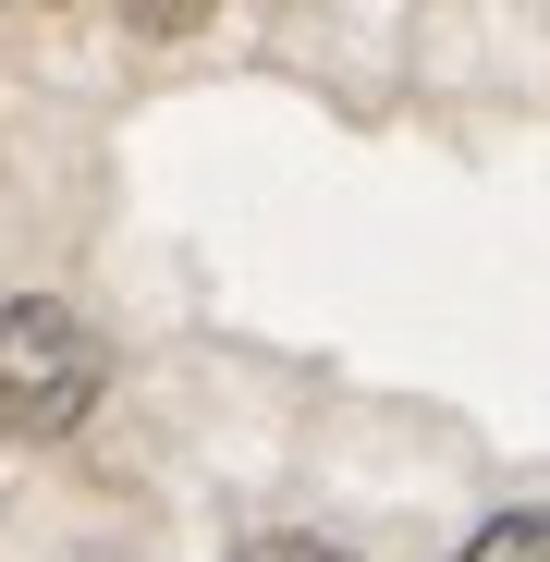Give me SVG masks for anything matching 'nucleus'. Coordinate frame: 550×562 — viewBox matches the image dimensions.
<instances>
[{
	"mask_svg": "<svg viewBox=\"0 0 550 562\" xmlns=\"http://www.w3.org/2000/svg\"><path fill=\"white\" fill-rule=\"evenodd\" d=\"M86 404H99V330L74 306H49V294L0 306V428L13 440H61Z\"/></svg>",
	"mask_w": 550,
	"mask_h": 562,
	"instance_id": "nucleus-1",
	"label": "nucleus"
},
{
	"mask_svg": "<svg viewBox=\"0 0 550 562\" xmlns=\"http://www.w3.org/2000/svg\"><path fill=\"white\" fill-rule=\"evenodd\" d=\"M452 562H550V514H502V526H478Z\"/></svg>",
	"mask_w": 550,
	"mask_h": 562,
	"instance_id": "nucleus-2",
	"label": "nucleus"
},
{
	"mask_svg": "<svg viewBox=\"0 0 550 562\" xmlns=\"http://www.w3.org/2000/svg\"><path fill=\"white\" fill-rule=\"evenodd\" d=\"M209 13H221V0H123V25H135V37H197Z\"/></svg>",
	"mask_w": 550,
	"mask_h": 562,
	"instance_id": "nucleus-3",
	"label": "nucleus"
},
{
	"mask_svg": "<svg viewBox=\"0 0 550 562\" xmlns=\"http://www.w3.org/2000/svg\"><path fill=\"white\" fill-rule=\"evenodd\" d=\"M245 562H343V550H330V538H257Z\"/></svg>",
	"mask_w": 550,
	"mask_h": 562,
	"instance_id": "nucleus-4",
	"label": "nucleus"
}]
</instances>
